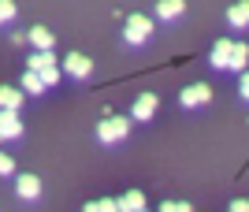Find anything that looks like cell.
Instances as JSON below:
<instances>
[{"instance_id": "6da1fadb", "label": "cell", "mask_w": 249, "mask_h": 212, "mask_svg": "<svg viewBox=\"0 0 249 212\" xmlns=\"http://www.w3.org/2000/svg\"><path fill=\"white\" fill-rule=\"evenodd\" d=\"M126 134H130V119L126 116H104L101 123H97V138H101L104 145H115V141H123Z\"/></svg>"}, {"instance_id": "7a4b0ae2", "label": "cell", "mask_w": 249, "mask_h": 212, "mask_svg": "<svg viewBox=\"0 0 249 212\" xmlns=\"http://www.w3.org/2000/svg\"><path fill=\"white\" fill-rule=\"evenodd\" d=\"M149 37H153V19L149 15H130L123 26V41L134 49V45H145Z\"/></svg>"}, {"instance_id": "3957f363", "label": "cell", "mask_w": 249, "mask_h": 212, "mask_svg": "<svg viewBox=\"0 0 249 212\" xmlns=\"http://www.w3.org/2000/svg\"><path fill=\"white\" fill-rule=\"evenodd\" d=\"M60 67H63V74H67V78H78V82L93 74V60H89V56H82V53H67V56L60 60Z\"/></svg>"}, {"instance_id": "277c9868", "label": "cell", "mask_w": 249, "mask_h": 212, "mask_svg": "<svg viewBox=\"0 0 249 212\" xmlns=\"http://www.w3.org/2000/svg\"><path fill=\"white\" fill-rule=\"evenodd\" d=\"M208 101H212V86L208 82H194V86H186V89L178 93V105L182 108H205Z\"/></svg>"}, {"instance_id": "5b68a950", "label": "cell", "mask_w": 249, "mask_h": 212, "mask_svg": "<svg viewBox=\"0 0 249 212\" xmlns=\"http://www.w3.org/2000/svg\"><path fill=\"white\" fill-rule=\"evenodd\" d=\"M15 138H22V119H19V112L0 108V141H15Z\"/></svg>"}, {"instance_id": "8992f818", "label": "cell", "mask_w": 249, "mask_h": 212, "mask_svg": "<svg viewBox=\"0 0 249 212\" xmlns=\"http://www.w3.org/2000/svg\"><path fill=\"white\" fill-rule=\"evenodd\" d=\"M156 108H160V97H156V93H142L134 105H130V119L145 123V119H153V116H156Z\"/></svg>"}, {"instance_id": "52a82bcc", "label": "cell", "mask_w": 249, "mask_h": 212, "mask_svg": "<svg viewBox=\"0 0 249 212\" xmlns=\"http://www.w3.org/2000/svg\"><path fill=\"white\" fill-rule=\"evenodd\" d=\"M15 194H19L22 201H37V197H41V175H30V171L19 175V179H15Z\"/></svg>"}, {"instance_id": "ba28073f", "label": "cell", "mask_w": 249, "mask_h": 212, "mask_svg": "<svg viewBox=\"0 0 249 212\" xmlns=\"http://www.w3.org/2000/svg\"><path fill=\"white\" fill-rule=\"evenodd\" d=\"M231 49H234V41L219 37V41L212 45V53H208V64L216 67V71H227V64H231Z\"/></svg>"}, {"instance_id": "9c48e42d", "label": "cell", "mask_w": 249, "mask_h": 212, "mask_svg": "<svg viewBox=\"0 0 249 212\" xmlns=\"http://www.w3.org/2000/svg\"><path fill=\"white\" fill-rule=\"evenodd\" d=\"M182 15H186V0H156V19L171 22V19H182Z\"/></svg>"}, {"instance_id": "30bf717a", "label": "cell", "mask_w": 249, "mask_h": 212, "mask_svg": "<svg viewBox=\"0 0 249 212\" xmlns=\"http://www.w3.org/2000/svg\"><path fill=\"white\" fill-rule=\"evenodd\" d=\"M249 67V45L246 41H234V49H231V64H227V71H246Z\"/></svg>"}, {"instance_id": "8fae6325", "label": "cell", "mask_w": 249, "mask_h": 212, "mask_svg": "<svg viewBox=\"0 0 249 212\" xmlns=\"http://www.w3.org/2000/svg\"><path fill=\"white\" fill-rule=\"evenodd\" d=\"M22 89L19 86H0V108H11V112H19L22 108Z\"/></svg>"}, {"instance_id": "7c38bea8", "label": "cell", "mask_w": 249, "mask_h": 212, "mask_svg": "<svg viewBox=\"0 0 249 212\" xmlns=\"http://www.w3.org/2000/svg\"><path fill=\"white\" fill-rule=\"evenodd\" d=\"M49 67H60V60H56V53H52V49H45V53H34L30 56V67H26V71H49Z\"/></svg>"}, {"instance_id": "4fadbf2b", "label": "cell", "mask_w": 249, "mask_h": 212, "mask_svg": "<svg viewBox=\"0 0 249 212\" xmlns=\"http://www.w3.org/2000/svg\"><path fill=\"white\" fill-rule=\"evenodd\" d=\"M26 34H30V45L37 49V53L56 49V37H52V30H45V26H34V30H26Z\"/></svg>"}, {"instance_id": "5bb4252c", "label": "cell", "mask_w": 249, "mask_h": 212, "mask_svg": "<svg viewBox=\"0 0 249 212\" xmlns=\"http://www.w3.org/2000/svg\"><path fill=\"white\" fill-rule=\"evenodd\" d=\"M227 22L231 26H249V0H238L227 8Z\"/></svg>"}, {"instance_id": "9a60e30c", "label": "cell", "mask_w": 249, "mask_h": 212, "mask_svg": "<svg viewBox=\"0 0 249 212\" xmlns=\"http://www.w3.org/2000/svg\"><path fill=\"white\" fill-rule=\"evenodd\" d=\"M19 89H22V93H34V97H41L45 89H49V86H45V78H41L37 71H26V74H22V86H19Z\"/></svg>"}, {"instance_id": "2e32d148", "label": "cell", "mask_w": 249, "mask_h": 212, "mask_svg": "<svg viewBox=\"0 0 249 212\" xmlns=\"http://www.w3.org/2000/svg\"><path fill=\"white\" fill-rule=\"evenodd\" d=\"M142 209H145V194L142 190H130L119 197V212H142Z\"/></svg>"}, {"instance_id": "e0dca14e", "label": "cell", "mask_w": 249, "mask_h": 212, "mask_svg": "<svg viewBox=\"0 0 249 212\" xmlns=\"http://www.w3.org/2000/svg\"><path fill=\"white\" fill-rule=\"evenodd\" d=\"M15 19V0H0V26Z\"/></svg>"}, {"instance_id": "ac0fdd59", "label": "cell", "mask_w": 249, "mask_h": 212, "mask_svg": "<svg viewBox=\"0 0 249 212\" xmlns=\"http://www.w3.org/2000/svg\"><path fill=\"white\" fill-rule=\"evenodd\" d=\"M156 212H194V209H190V201H164Z\"/></svg>"}, {"instance_id": "d6986e66", "label": "cell", "mask_w": 249, "mask_h": 212, "mask_svg": "<svg viewBox=\"0 0 249 212\" xmlns=\"http://www.w3.org/2000/svg\"><path fill=\"white\" fill-rule=\"evenodd\" d=\"M41 78H45V86L63 82V67H49V71H41Z\"/></svg>"}, {"instance_id": "ffe728a7", "label": "cell", "mask_w": 249, "mask_h": 212, "mask_svg": "<svg viewBox=\"0 0 249 212\" xmlns=\"http://www.w3.org/2000/svg\"><path fill=\"white\" fill-rule=\"evenodd\" d=\"M15 171V160H11V153H0V175H11Z\"/></svg>"}, {"instance_id": "44dd1931", "label": "cell", "mask_w": 249, "mask_h": 212, "mask_svg": "<svg viewBox=\"0 0 249 212\" xmlns=\"http://www.w3.org/2000/svg\"><path fill=\"white\" fill-rule=\"evenodd\" d=\"M238 93H242V97H246V101H249V67H246V71H242V82H238Z\"/></svg>"}, {"instance_id": "7402d4cb", "label": "cell", "mask_w": 249, "mask_h": 212, "mask_svg": "<svg viewBox=\"0 0 249 212\" xmlns=\"http://www.w3.org/2000/svg\"><path fill=\"white\" fill-rule=\"evenodd\" d=\"M231 212H249V201L246 197H234V201H231Z\"/></svg>"}, {"instance_id": "603a6c76", "label": "cell", "mask_w": 249, "mask_h": 212, "mask_svg": "<svg viewBox=\"0 0 249 212\" xmlns=\"http://www.w3.org/2000/svg\"><path fill=\"white\" fill-rule=\"evenodd\" d=\"M30 41V34H22V30H11V45H26Z\"/></svg>"}, {"instance_id": "cb8c5ba5", "label": "cell", "mask_w": 249, "mask_h": 212, "mask_svg": "<svg viewBox=\"0 0 249 212\" xmlns=\"http://www.w3.org/2000/svg\"><path fill=\"white\" fill-rule=\"evenodd\" d=\"M82 212H101V201H89V205H86Z\"/></svg>"}, {"instance_id": "d4e9b609", "label": "cell", "mask_w": 249, "mask_h": 212, "mask_svg": "<svg viewBox=\"0 0 249 212\" xmlns=\"http://www.w3.org/2000/svg\"><path fill=\"white\" fill-rule=\"evenodd\" d=\"M142 212H149V209H142Z\"/></svg>"}]
</instances>
